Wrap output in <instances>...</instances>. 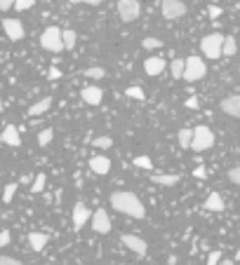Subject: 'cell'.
Wrapping results in <instances>:
<instances>
[{"label": "cell", "mask_w": 240, "mask_h": 265, "mask_svg": "<svg viewBox=\"0 0 240 265\" xmlns=\"http://www.w3.org/2000/svg\"><path fill=\"white\" fill-rule=\"evenodd\" d=\"M132 164H134V167H139V169H146V171L153 169V162H151V157H149V155L134 157V160H132Z\"/></svg>", "instance_id": "cell-25"}, {"label": "cell", "mask_w": 240, "mask_h": 265, "mask_svg": "<svg viewBox=\"0 0 240 265\" xmlns=\"http://www.w3.org/2000/svg\"><path fill=\"white\" fill-rule=\"evenodd\" d=\"M82 75H85V78H94V80H97V78H104L106 71H104L102 66H92V68H85V73H82Z\"/></svg>", "instance_id": "cell-30"}, {"label": "cell", "mask_w": 240, "mask_h": 265, "mask_svg": "<svg viewBox=\"0 0 240 265\" xmlns=\"http://www.w3.org/2000/svg\"><path fill=\"white\" fill-rule=\"evenodd\" d=\"M120 242H123V244L127 246L132 253L141 256V258H144L146 253H149V244H146L141 237H137V235H123V237H120Z\"/></svg>", "instance_id": "cell-9"}, {"label": "cell", "mask_w": 240, "mask_h": 265, "mask_svg": "<svg viewBox=\"0 0 240 265\" xmlns=\"http://www.w3.org/2000/svg\"><path fill=\"white\" fill-rule=\"evenodd\" d=\"M203 209H205V211H214V214H219V211L226 209V202H224V197H221L219 192H210V195H207V200L203 202Z\"/></svg>", "instance_id": "cell-16"}, {"label": "cell", "mask_w": 240, "mask_h": 265, "mask_svg": "<svg viewBox=\"0 0 240 265\" xmlns=\"http://www.w3.org/2000/svg\"><path fill=\"white\" fill-rule=\"evenodd\" d=\"M160 12L170 21L181 19L186 14V3H181V0H160Z\"/></svg>", "instance_id": "cell-6"}, {"label": "cell", "mask_w": 240, "mask_h": 265, "mask_svg": "<svg viewBox=\"0 0 240 265\" xmlns=\"http://www.w3.org/2000/svg\"><path fill=\"white\" fill-rule=\"evenodd\" d=\"M3 31L7 33L10 40H21L24 33H26V31H24V24H21L19 19H5L3 21Z\"/></svg>", "instance_id": "cell-11"}, {"label": "cell", "mask_w": 240, "mask_h": 265, "mask_svg": "<svg viewBox=\"0 0 240 265\" xmlns=\"http://www.w3.org/2000/svg\"><path fill=\"white\" fill-rule=\"evenodd\" d=\"M139 12H141L139 0H120V3H118V17H120V21H125V24H130V21L137 19Z\"/></svg>", "instance_id": "cell-7"}, {"label": "cell", "mask_w": 240, "mask_h": 265, "mask_svg": "<svg viewBox=\"0 0 240 265\" xmlns=\"http://www.w3.org/2000/svg\"><path fill=\"white\" fill-rule=\"evenodd\" d=\"M221 47H224V35L221 33H210L200 40V49L205 59H221Z\"/></svg>", "instance_id": "cell-4"}, {"label": "cell", "mask_w": 240, "mask_h": 265, "mask_svg": "<svg viewBox=\"0 0 240 265\" xmlns=\"http://www.w3.org/2000/svg\"><path fill=\"white\" fill-rule=\"evenodd\" d=\"M235 260H240V246H238V253H235Z\"/></svg>", "instance_id": "cell-44"}, {"label": "cell", "mask_w": 240, "mask_h": 265, "mask_svg": "<svg viewBox=\"0 0 240 265\" xmlns=\"http://www.w3.org/2000/svg\"><path fill=\"white\" fill-rule=\"evenodd\" d=\"M62 42H64V49H73L78 42V33L71 31V28H64L62 31Z\"/></svg>", "instance_id": "cell-21"}, {"label": "cell", "mask_w": 240, "mask_h": 265, "mask_svg": "<svg viewBox=\"0 0 240 265\" xmlns=\"http://www.w3.org/2000/svg\"><path fill=\"white\" fill-rule=\"evenodd\" d=\"M52 139H55V129H42L40 134H38V146H47V143H52Z\"/></svg>", "instance_id": "cell-28"}, {"label": "cell", "mask_w": 240, "mask_h": 265, "mask_svg": "<svg viewBox=\"0 0 240 265\" xmlns=\"http://www.w3.org/2000/svg\"><path fill=\"white\" fill-rule=\"evenodd\" d=\"M89 169L94 171L97 176H106L111 171V160L106 155H94V157H89Z\"/></svg>", "instance_id": "cell-12"}, {"label": "cell", "mask_w": 240, "mask_h": 265, "mask_svg": "<svg viewBox=\"0 0 240 265\" xmlns=\"http://www.w3.org/2000/svg\"><path fill=\"white\" fill-rule=\"evenodd\" d=\"M0 110H3V99H0Z\"/></svg>", "instance_id": "cell-46"}, {"label": "cell", "mask_w": 240, "mask_h": 265, "mask_svg": "<svg viewBox=\"0 0 240 265\" xmlns=\"http://www.w3.org/2000/svg\"><path fill=\"white\" fill-rule=\"evenodd\" d=\"M200 101H198V96H191V99H186V108H198Z\"/></svg>", "instance_id": "cell-42"}, {"label": "cell", "mask_w": 240, "mask_h": 265, "mask_svg": "<svg viewBox=\"0 0 240 265\" xmlns=\"http://www.w3.org/2000/svg\"><path fill=\"white\" fill-rule=\"evenodd\" d=\"M228 181H231V183H235V185H240V164L228 171Z\"/></svg>", "instance_id": "cell-34"}, {"label": "cell", "mask_w": 240, "mask_h": 265, "mask_svg": "<svg viewBox=\"0 0 240 265\" xmlns=\"http://www.w3.org/2000/svg\"><path fill=\"white\" fill-rule=\"evenodd\" d=\"M193 176H196V178H200V181H205V178H207L205 167H203V164H198V167H196V171H193Z\"/></svg>", "instance_id": "cell-39"}, {"label": "cell", "mask_w": 240, "mask_h": 265, "mask_svg": "<svg viewBox=\"0 0 240 265\" xmlns=\"http://www.w3.org/2000/svg\"><path fill=\"white\" fill-rule=\"evenodd\" d=\"M0 141L7 143V146H12V148H17V146H21V136H19V129L14 127V124H7L5 129H3V134H0Z\"/></svg>", "instance_id": "cell-17"}, {"label": "cell", "mask_w": 240, "mask_h": 265, "mask_svg": "<svg viewBox=\"0 0 240 265\" xmlns=\"http://www.w3.org/2000/svg\"><path fill=\"white\" fill-rule=\"evenodd\" d=\"M214 146V134L210 127H205V124H198L196 129H193V139H191V150H196V153H203V150L212 148Z\"/></svg>", "instance_id": "cell-3"}, {"label": "cell", "mask_w": 240, "mask_h": 265, "mask_svg": "<svg viewBox=\"0 0 240 265\" xmlns=\"http://www.w3.org/2000/svg\"><path fill=\"white\" fill-rule=\"evenodd\" d=\"M50 106H52V96H42L40 101H35L33 106L28 108V115H31V117L42 115V113H47V110H50Z\"/></svg>", "instance_id": "cell-18"}, {"label": "cell", "mask_w": 240, "mask_h": 265, "mask_svg": "<svg viewBox=\"0 0 240 265\" xmlns=\"http://www.w3.org/2000/svg\"><path fill=\"white\" fill-rule=\"evenodd\" d=\"M89 218H92V211H89L82 202H78L76 207H73V216H71V221H73V230H82V225L87 223Z\"/></svg>", "instance_id": "cell-10"}, {"label": "cell", "mask_w": 240, "mask_h": 265, "mask_svg": "<svg viewBox=\"0 0 240 265\" xmlns=\"http://www.w3.org/2000/svg\"><path fill=\"white\" fill-rule=\"evenodd\" d=\"M89 223H92V230L97 232V235H109L111 232V218H109V214L104 209H97L94 214H92V218H89Z\"/></svg>", "instance_id": "cell-8"}, {"label": "cell", "mask_w": 240, "mask_h": 265, "mask_svg": "<svg viewBox=\"0 0 240 265\" xmlns=\"http://www.w3.org/2000/svg\"><path fill=\"white\" fill-rule=\"evenodd\" d=\"M177 139H179V146H181V148H191V139H193V129H179V134H177Z\"/></svg>", "instance_id": "cell-24"}, {"label": "cell", "mask_w": 240, "mask_h": 265, "mask_svg": "<svg viewBox=\"0 0 240 265\" xmlns=\"http://www.w3.org/2000/svg\"><path fill=\"white\" fill-rule=\"evenodd\" d=\"M235 7H238V10H240V0H238V3H235Z\"/></svg>", "instance_id": "cell-45"}, {"label": "cell", "mask_w": 240, "mask_h": 265, "mask_svg": "<svg viewBox=\"0 0 240 265\" xmlns=\"http://www.w3.org/2000/svg\"><path fill=\"white\" fill-rule=\"evenodd\" d=\"M235 52H238V42L233 40V38H226V35H224V47H221V56H233Z\"/></svg>", "instance_id": "cell-22"}, {"label": "cell", "mask_w": 240, "mask_h": 265, "mask_svg": "<svg viewBox=\"0 0 240 265\" xmlns=\"http://www.w3.org/2000/svg\"><path fill=\"white\" fill-rule=\"evenodd\" d=\"M47 75H50V80H57V78H62V71H59L57 66H52V68L47 71Z\"/></svg>", "instance_id": "cell-41"}, {"label": "cell", "mask_w": 240, "mask_h": 265, "mask_svg": "<svg viewBox=\"0 0 240 265\" xmlns=\"http://www.w3.org/2000/svg\"><path fill=\"white\" fill-rule=\"evenodd\" d=\"M125 96H130V99H134V101H144V99H146L144 89L139 87V85H132V87L125 89Z\"/></svg>", "instance_id": "cell-23"}, {"label": "cell", "mask_w": 240, "mask_h": 265, "mask_svg": "<svg viewBox=\"0 0 240 265\" xmlns=\"http://www.w3.org/2000/svg\"><path fill=\"white\" fill-rule=\"evenodd\" d=\"M111 207L118 211V214H125L130 218H144L146 216V209L141 200L130 190H116L111 192Z\"/></svg>", "instance_id": "cell-1"}, {"label": "cell", "mask_w": 240, "mask_h": 265, "mask_svg": "<svg viewBox=\"0 0 240 265\" xmlns=\"http://www.w3.org/2000/svg\"><path fill=\"white\" fill-rule=\"evenodd\" d=\"M170 73H172V78H181L184 75V59H174L170 63Z\"/></svg>", "instance_id": "cell-27"}, {"label": "cell", "mask_w": 240, "mask_h": 265, "mask_svg": "<svg viewBox=\"0 0 240 265\" xmlns=\"http://www.w3.org/2000/svg\"><path fill=\"white\" fill-rule=\"evenodd\" d=\"M40 47L42 49H47V52H62L64 49V42H62V28H57V26H50L42 31L40 35Z\"/></svg>", "instance_id": "cell-5"}, {"label": "cell", "mask_w": 240, "mask_h": 265, "mask_svg": "<svg viewBox=\"0 0 240 265\" xmlns=\"http://www.w3.org/2000/svg\"><path fill=\"white\" fill-rule=\"evenodd\" d=\"M14 192H17V183H10L5 188V190H3V202H12V197H14Z\"/></svg>", "instance_id": "cell-33"}, {"label": "cell", "mask_w": 240, "mask_h": 265, "mask_svg": "<svg viewBox=\"0 0 240 265\" xmlns=\"http://www.w3.org/2000/svg\"><path fill=\"white\" fill-rule=\"evenodd\" d=\"M153 183L160 185H177L179 183V174H151Z\"/></svg>", "instance_id": "cell-20"}, {"label": "cell", "mask_w": 240, "mask_h": 265, "mask_svg": "<svg viewBox=\"0 0 240 265\" xmlns=\"http://www.w3.org/2000/svg\"><path fill=\"white\" fill-rule=\"evenodd\" d=\"M71 5H80V3H85V5H99V3H104V0H69Z\"/></svg>", "instance_id": "cell-40"}, {"label": "cell", "mask_w": 240, "mask_h": 265, "mask_svg": "<svg viewBox=\"0 0 240 265\" xmlns=\"http://www.w3.org/2000/svg\"><path fill=\"white\" fill-rule=\"evenodd\" d=\"M80 96H82V101L87 103V106H99V103L104 101L102 87H94V85H89V87H82Z\"/></svg>", "instance_id": "cell-13"}, {"label": "cell", "mask_w": 240, "mask_h": 265, "mask_svg": "<svg viewBox=\"0 0 240 265\" xmlns=\"http://www.w3.org/2000/svg\"><path fill=\"white\" fill-rule=\"evenodd\" d=\"M12 242V235H10V230H0V249L3 246H7Z\"/></svg>", "instance_id": "cell-35"}, {"label": "cell", "mask_w": 240, "mask_h": 265, "mask_svg": "<svg viewBox=\"0 0 240 265\" xmlns=\"http://www.w3.org/2000/svg\"><path fill=\"white\" fill-rule=\"evenodd\" d=\"M221 263V251H212L207 256V265H219Z\"/></svg>", "instance_id": "cell-36"}, {"label": "cell", "mask_w": 240, "mask_h": 265, "mask_svg": "<svg viewBox=\"0 0 240 265\" xmlns=\"http://www.w3.org/2000/svg\"><path fill=\"white\" fill-rule=\"evenodd\" d=\"M33 5H35V0H14V10H17V12H26V10H31Z\"/></svg>", "instance_id": "cell-32"}, {"label": "cell", "mask_w": 240, "mask_h": 265, "mask_svg": "<svg viewBox=\"0 0 240 265\" xmlns=\"http://www.w3.org/2000/svg\"><path fill=\"white\" fill-rule=\"evenodd\" d=\"M47 235L45 232H28V244H31V249L33 251H42L45 249V244H47Z\"/></svg>", "instance_id": "cell-19"}, {"label": "cell", "mask_w": 240, "mask_h": 265, "mask_svg": "<svg viewBox=\"0 0 240 265\" xmlns=\"http://www.w3.org/2000/svg\"><path fill=\"white\" fill-rule=\"evenodd\" d=\"M141 47L144 49H158V47H163V40H158V38H144V40H141Z\"/></svg>", "instance_id": "cell-31"}, {"label": "cell", "mask_w": 240, "mask_h": 265, "mask_svg": "<svg viewBox=\"0 0 240 265\" xmlns=\"http://www.w3.org/2000/svg\"><path fill=\"white\" fill-rule=\"evenodd\" d=\"M92 146H94V148L106 150V148L113 146V139H111V136H94V139H92Z\"/></svg>", "instance_id": "cell-26"}, {"label": "cell", "mask_w": 240, "mask_h": 265, "mask_svg": "<svg viewBox=\"0 0 240 265\" xmlns=\"http://www.w3.org/2000/svg\"><path fill=\"white\" fill-rule=\"evenodd\" d=\"M42 188H45V171H40L38 176H35V181H33V185H31V192H42Z\"/></svg>", "instance_id": "cell-29"}, {"label": "cell", "mask_w": 240, "mask_h": 265, "mask_svg": "<svg viewBox=\"0 0 240 265\" xmlns=\"http://www.w3.org/2000/svg\"><path fill=\"white\" fill-rule=\"evenodd\" d=\"M0 265H24L21 260L12 258V256H0Z\"/></svg>", "instance_id": "cell-38"}, {"label": "cell", "mask_w": 240, "mask_h": 265, "mask_svg": "<svg viewBox=\"0 0 240 265\" xmlns=\"http://www.w3.org/2000/svg\"><path fill=\"white\" fill-rule=\"evenodd\" d=\"M14 7V0H0V10H10Z\"/></svg>", "instance_id": "cell-43"}, {"label": "cell", "mask_w": 240, "mask_h": 265, "mask_svg": "<svg viewBox=\"0 0 240 265\" xmlns=\"http://www.w3.org/2000/svg\"><path fill=\"white\" fill-rule=\"evenodd\" d=\"M221 110H224L228 117H235V120H240V96L238 94L226 96V99L221 101Z\"/></svg>", "instance_id": "cell-14"}, {"label": "cell", "mask_w": 240, "mask_h": 265, "mask_svg": "<svg viewBox=\"0 0 240 265\" xmlns=\"http://www.w3.org/2000/svg\"><path fill=\"white\" fill-rule=\"evenodd\" d=\"M165 68H167V61H165L163 56H149V59L144 61V71H146V75H153V78L163 73Z\"/></svg>", "instance_id": "cell-15"}, {"label": "cell", "mask_w": 240, "mask_h": 265, "mask_svg": "<svg viewBox=\"0 0 240 265\" xmlns=\"http://www.w3.org/2000/svg\"><path fill=\"white\" fill-rule=\"evenodd\" d=\"M221 12H224V10H221L219 5H210V7H207V14H210L212 19H217V17H221Z\"/></svg>", "instance_id": "cell-37"}, {"label": "cell", "mask_w": 240, "mask_h": 265, "mask_svg": "<svg viewBox=\"0 0 240 265\" xmlns=\"http://www.w3.org/2000/svg\"><path fill=\"white\" fill-rule=\"evenodd\" d=\"M205 73H207V66L200 56H186L184 59V75H181V80L198 82L205 78Z\"/></svg>", "instance_id": "cell-2"}]
</instances>
